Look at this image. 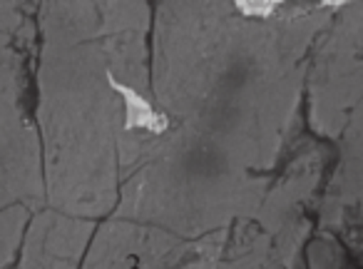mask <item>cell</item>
<instances>
[{
    "instance_id": "6da1fadb",
    "label": "cell",
    "mask_w": 363,
    "mask_h": 269,
    "mask_svg": "<svg viewBox=\"0 0 363 269\" xmlns=\"http://www.w3.org/2000/svg\"><path fill=\"white\" fill-rule=\"evenodd\" d=\"M239 6L247 8V13H264V11H259V8H267V11H274V8H277V3H262V6H259V3H239Z\"/></svg>"
}]
</instances>
